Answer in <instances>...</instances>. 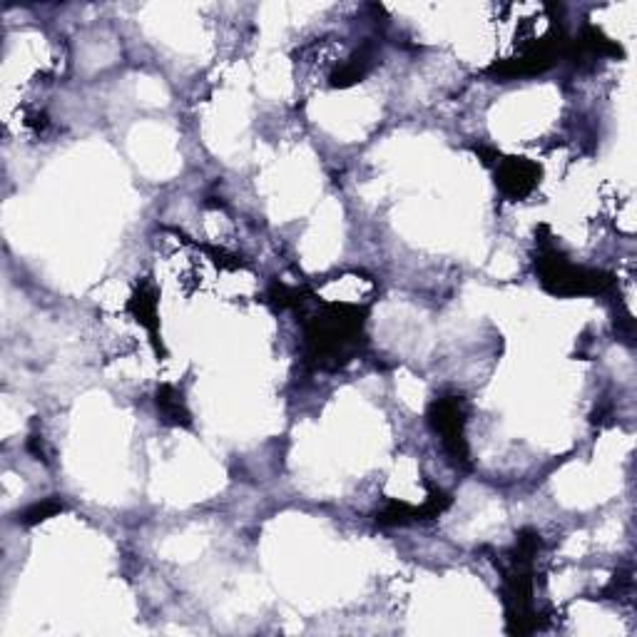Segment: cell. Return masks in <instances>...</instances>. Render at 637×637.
<instances>
[{
	"label": "cell",
	"instance_id": "obj_1",
	"mask_svg": "<svg viewBox=\"0 0 637 637\" xmlns=\"http://www.w3.org/2000/svg\"><path fill=\"white\" fill-rule=\"evenodd\" d=\"M540 277L545 287L555 294H593L603 292L610 284L608 274L573 267L555 252L540 257Z\"/></svg>",
	"mask_w": 637,
	"mask_h": 637
},
{
	"label": "cell",
	"instance_id": "obj_2",
	"mask_svg": "<svg viewBox=\"0 0 637 637\" xmlns=\"http://www.w3.org/2000/svg\"><path fill=\"white\" fill-rule=\"evenodd\" d=\"M431 421L436 431L443 436L448 451L456 458L466 461V446H463V411L458 399H443L433 404Z\"/></svg>",
	"mask_w": 637,
	"mask_h": 637
},
{
	"label": "cell",
	"instance_id": "obj_3",
	"mask_svg": "<svg viewBox=\"0 0 637 637\" xmlns=\"http://www.w3.org/2000/svg\"><path fill=\"white\" fill-rule=\"evenodd\" d=\"M535 180H538V167L528 160L513 157V160L501 162V167H498V185L513 200L526 197L535 187Z\"/></svg>",
	"mask_w": 637,
	"mask_h": 637
},
{
	"label": "cell",
	"instance_id": "obj_4",
	"mask_svg": "<svg viewBox=\"0 0 637 637\" xmlns=\"http://www.w3.org/2000/svg\"><path fill=\"white\" fill-rule=\"evenodd\" d=\"M157 406H160L162 414H165L170 421H177V424H180V421H187L185 406H182V401L177 399V394L170 389V386H165V389L157 394Z\"/></svg>",
	"mask_w": 637,
	"mask_h": 637
},
{
	"label": "cell",
	"instance_id": "obj_5",
	"mask_svg": "<svg viewBox=\"0 0 637 637\" xmlns=\"http://www.w3.org/2000/svg\"><path fill=\"white\" fill-rule=\"evenodd\" d=\"M55 511H60V506L58 503H53V501H45L43 506H35V508H30L28 513H25V523H38V521H45V516H50V513H55Z\"/></svg>",
	"mask_w": 637,
	"mask_h": 637
}]
</instances>
